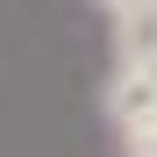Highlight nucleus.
<instances>
[{
  "label": "nucleus",
  "instance_id": "1",
  "mask_svg": "<svg viewBox=\"0 0 157 157\" xmlns=\"http://www.w3.org/2000/svg\"><path fill=\"white\" fill-rule=\"evenodd\" d=\"M100 107H107L114 136L121 128H150L157 121V71H114L107 93H100Z\"/></svg>",
  "mask_w": 157,
  "mask_h": 157
},
{
  "label": "nucleus",
  "instance_id": "2",
  "mask_svg": "<svg viewBox=\"0 0 157 157\" xmlns=\"http://www.w3.org/2000/svg\"><path fill=\"white\" fill-rule=\"evenodd\" d=\"M114 71H157V7L114 21Z\"/></svg>",
  "mask_w": 157,
  "mask_h": 157
},
{
  "label": "nucleus",
  "instance_id": "3",
  "mask_svg": "<svg viewBox=\"0 0 157 157\" xmlns=\"http://www.w3.org/2000/svg\"><path fill=\"white\" fill-rule=\"evenodd\" d=\"M121 157H157V121L150 128H121Z\"/></svg>",
  "mask_w": 157,
  "mask_h": 157
},
{
  "label": "nucleus",
  "instance_id": "4",
  "mask_svg": "<svg viewBox=\"0 0 157 157\" xmlns=\"http://www.w3.org/2000/svg\"><path fill=\"white\" fill-rule=\"evenodd\" d=\"M143 7H157V0H100V14H107V21H128V14H143Z\"/></svg>",
  "mask_w": 157,
  "mask_h": 157
}]
</instances>
